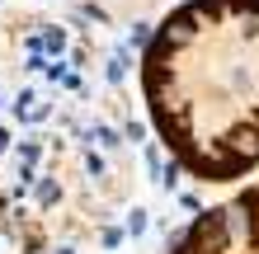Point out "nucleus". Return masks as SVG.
Instances as JSON below:
<instances>
[{
    "mask_svg": "<svg viewBox=\"0 0 259 254\" xmlns=\"http://www.w3.org/2000/svg\"><path fill=\"white\" fill-rule=\"evenodd\" d=\"M146 226H151V212H146V207H132V212H127V235H132V240H137V235H146Z\"/></svg>",
    "mask_w": 259,
    "mask_h": 254,
    "instance_id": "nucleus-5",
    "label": "nucleus"
},
{
    "mask_svg": "<svg viewBox=\"0 0 259 254\" xmlns=\"http://www.w3.org/2000/svg\"><path fill=\"white\" fill-rule=\"evenodd\" d=\"M123 240H127V231H118V226H99V245H104V249H118Z\"/></svg>",
    "mask_w": 259,
    "mask_h": 254,
    "instance_id": "nucleus-6",
    "label": "nucleus"
},
{
    "mask_svg": "<svg viewBox=\"0 0 259 254\" xmlns=\"http://www.w3.org/2000/svg\"><path fill=\"white\" fill-rule=\"evenodd\" d=\"M38 47L48 52V57H66L71 52V28L66 24H42L38 28Z\"/></svg>",
    "mask_w": 259,
    "mask_h": 254,
    "instance_id": "nucleus-2",
    "label": "nucleus"
},
{
    "mask_svg": "<svg viewBox=\"0 0 259 254\" xmlns=\"http://www.w3.org/2000/svg\"><path fill=\"white\" fill-rule=\"evenodd\" d=\"M52 254H75V249H71V245H57V249H52Z\"/></svg>",
    "mask_w": 259,
    "mask_h": 254,
    "instance_id": "nucleus-8",
    "label": "nucleus"
},
{
    "mask_svg": "<svg viewBox=\"0 0 259 254\" xmlns=\"http://www.w3.org/2000/svg\"><path fill=\"white\" fill-rule=\"evenodd\" d=\"M151 42V24H132L127 28V47H146Z\"/></svg>",
    "mask_w": 259,
    "mask_h": 254,
    "instance_id": "nucleus-7",
    "label": "nucleus"
},
{
    "mask_svg": "<svg viewBox=\"0 0 259 254\" xmlns=\"http://www.w3.org/2000/svg\"><path fill=\"white\" fill-rule=\"evenodd\" d=\"M142 94L193 179L231 184L259 165V0H179L146 42Z\"/></svg>",
    "mask_w": 259,
    "mask_h": 254,
    "instance_id": "nucleus-1",
    "label": "nucleus"
},
{
    "mask_svg": "<svg viewBox=\"0 0 259 254\" xmlns=\"http://www.w3.org/2000/svg\"><path fill=\"white\" fill-rule=\"evenodd\" d=\"M57 198H62V184H57L52 174H38V179H33V202H38V212H48Z\"/></svg>",
    "mask_w": 259,
    "mask_h": 254,
    "instance_id": "nucleus-4",
    "label": "nucleus"
},
{
    "mask_svg": "<svg viewBox=\"0 0 259 254\" xmlns=\"http://www.w3.org/2000/svg\"><path fill=\"white\" fill-rule=\"evenodd\" d=\"M127 71H132V47H113L109 57H104V80H109L113 89L127 80Z\"/></svg>",
    "mask_w": 259,
    "mask_h": 254,
    "instance_id": "nucleus-3",
    "label": "nucleus"
}]
</instances>
